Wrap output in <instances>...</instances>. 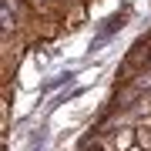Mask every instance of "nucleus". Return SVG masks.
Segmentation results:
<instances>
[{"mask_svg":"<svg viewBox=\"0 0 151 151\" xmlns=\"http://www.w3.org/2000/svg\"><path fill=\"white\" fill-rule=\"evenodd\" d=\"M74 151H151V30L128 47Z\"/></svg>","mask_w":151,"mask_h":151,"instance_id":"obj_1","label":"nucleus"},{"mask_svg":"<svg viewBox=\"0 0 151 151\" xmlns=\"http://www.w3.org/2000/svg\"><path fill=\"white\" fill-rule=\"evenodd\" d=\"M97 0H4V77L34 50L54 44L60 34L74 30Z\"/></svg>","mask_w":151,"mask_h":151,"instance_id":"obj_2","label":"nucleus"}]
</instances>
